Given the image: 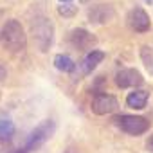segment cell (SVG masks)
<instances>
[{
  "label": "cell",
  "instance_id": "obj_17",
  "mask_svg": "<svg viewBox=\"0 0 153 153\" xmlns=\"http://www.w3.org/2000/svg\"><path fill=\"white\" fill-rule=\"evenodd\" d=\"M146 149L153 153V133H151V135H149V137L146 139Z\"/></svg>",
  "mask_w": 153,
  "mask_h": 153
},
{
  "label": "cell",
  "instance_id": "obj_22",
  "mask_svg": "<svg viewBox=\"0 0 153 153\" xmlns=\"http://www.w3.org/2000/svg\"><path fill=\"white\" fill-rule=\"evenodd\" d=\"M79 2H83V4H87V2H94V0H79Z\"/></svg>",
  "mask_w": 153,
  "mask_h": 153
},
{
  "label": "cell",
  "instance_id": "obj_13",
  "mask_svg": "<svg viewBox=\"0 0 153 153\" xmlns=\"http://www.w3.org/2000/svg\"><path fill=\"white\" fill-rule=\"evenodd\" d=\"M139 56H140V61H142L144 68L148 70V74L153 76V49L149 45H142L139 49Z\"/></svg>",
  "mask_w": 153,
  "mask_h": 153
},
{
  "label": "cell",
  "instance_id": "obj_4",
  "mask_svg": "<svg viewBox=\"0 0 153 153\" xmlns=\"http://www.w3.org/2000/svg\"><path fill=\"white\" fill-rule=\"evenodd\" d=\"M56 131V123L52 119H45L42 121L31 133H29V139H27V144H25V149L27 151H36L40 149Z\"/></svg>",
  "mask_w": 153,
  "mask_h": 153
},
{
  "label": "cell",
  "instance_id": "obj_11",
  "mask_svg": "<svg viewBox=\"0 0 153 153\" xmlns=\"http://www.w3.org/2000/svg\"><path fill=\"white\" fill-rule=\"evenodd\" d=\"M148 99H149V92H148V90L135 88L133 92H130V94L126 96V105H128L130 108L142 110V108L148 105Z\"/></svg>",
  "mask_w": 153,
  "mask_h": 153
},
{
  "label": "cell",
  "instance_id": "obj_10",
  "mask_svg": "<svg viewBox=\"0 0 153 153\" xmlns=\"http://www.w3.org/2000/svg\"><path fill=\"white\" fill-rule=\"evenodd\" d=\"M114 16H115V11H114V7L108 6V4L94 6V7H90L88 13H87L88 22H90V24H96V25H105V24H108Z\"/></svg>",
  "mask_w": 153,
  "mask_h": 153
},
{
  "label": "cell",
  "instance_id": "obj_14",
  "mask_svg": "<svg viewBox=\"0 0 153 153\" xmlns=\"http://www.w3.org/2000/svg\"><path fill=\"white\" fill-rule=\"evenodd\" d=\"M15 135V124L9 119H0V139L9 140Z\"/></svg>",
  "mask_w": 153,
  "mask_h": 153
},
{
  "label": "cell",
  "instance_id": "obj_3",
  "mask_svg": "<svg viewBox=\"0 0 153 153\" xmlns=\"http://www.w3.org/2000/svg\"><path fill=\"white\" fill-rule=\"evenodd\" d=\"M114 126H117L121 131L128 133V135H133V137H139V135H144L149 128H151V123L142 117V115H128V114H121V115H115L112 119Z\"/></svg>",
  "mask_w": 153,
  "mask_h": 153
},
{
  "label": "cell",
  "instance_id": "obj_1",
  "mask_svg": "<svg viewBox=\"0 0 153 153\" xmlns=\"http://www.w3.org/2000/svg\"><path fill=\"white\" fill-rule=\"evenodd\" d=\"M0 45L11 52H22L27 47V36L18 20H7L0 29Z\"/></svg>",
  "mask_w": 153,
  "mask_h": 153
},
{
  "label": "cell",
  "instance_id": "obj_20",
  "mask_svg": "<svg viewBox=\"0 0 153 153\" xmlns=\"http://www.w3.org/2000/svg\"><path fill=\"white\" fill-rule=\"evenodd\" d=\"M65 153H78V151H76V149H72V148H68V149H67Z\"/></svg>",
  "mask_w": 153,
  "mask_h": 153
},
{
  "label": "cell",
  "instance_id": "obj_8",
  "mask_svg": "<svg viewBox=\"0 0 153 153\" xmlns=\"http://www.w3.org/2000/svg\"><path fill=\"white\" fill-rule=\"evenodd\" d=\"M114 81L119 88H137L144 83V78L137 68H121L117 70Z\"/></svg>",
  "mask_w": 153,
  "mask_h": 153
},
{
  "label": "cell",
  "instance_id": "obj_16",
  "mask_svg": "<svg viewBox=\"0 0 153 153\" xmlns=\"http://www.w3.org/2000/svg\"><path fill=\"white\" fill-rule=\"evenodd\" d=\"M11 144H9V140H2L0 139V153H11Z\"/></svg>",
  "mask_w": 153,
  "mask_h": 153
},
{
  "label": "cell",
  "instance_id": "obj_12",
  "mask_svg": "<svg viewBox=\"0 0 153 153\" xmlns=\"http://www.w3.org/2000/svg\"><path fill=\"white\" fill-rule=\"evenodd\" d=\"M76 63L70 56H67V54H58L56 58H54V67L59 70V72H67V74H74V70H76Z\"/></svg>",
  "mask_w": 153,
  "mask_h": 153
},
{
  "label": "cell",
  "instance_id": "obj_19",
  "mask_svg": "<svg viewBox=\"0 0 153 153\" xmlns=\"http://www.w3.org/2000/svg\"><path fill=\"white\" fill-rule=\"evenodd\" d=\"M11 153H29L25 148H22V149H11Z\"/></svg>",
  "mask_w": 153,
  "mask_h": 153
},
{
  "label": "cell",
  "instance_id": "obj_9",
  "mask_svg": "<svg viewBox=\"0 0 153 153\" xmlns=\"http://www.w3.org/2000/svg\"><path fill=\"white\" fill-rule=\"evenodd\" d=\"M126 24L133 33H148L151 29V20L142 7H133L126 16Z\"/></svg>",
  "mask_w": 153,
  "mask_h": 153
},
{
  "label": "cell",
  "instance_id": "obj_5",
  "mask_svg": "<svg viewBox=\"0 0 153 153\" xmlns=\"http://www.w3.org/2000/svg\"><path fill=\"white\" fill-rule=\"evenodd\" d=\"M117 108H119L117 97L108 92H97L90 101V110L96 115H108V114L117 112Z\"/></svg>",
  "mask_w": 153,
  "mask_h": 153
},
{
  "label": "cell",
  "instance_id": "obj_7",
  "mask_svg": "<svg viewBox=\"0 0 153 153\" xmlns=\"http://www.w3.org/2000/svg\"><path fill=\"white\" fill-rule=\"evenodd\" d=\"M105 52L103 51H99V49H92V51H88V54L83 58V61L79 63V65H76V76L78 78H85V76H88V74H92L94 70H96V67L105 59Z\"/></svg>",
  "mask_w": 153,
  "mask_h": 153
},
{
  "label": "cell",
  "instance_id": "obj_18",
  "mask_svg": "<svg viewBox=\"0 0 153 153\" xmlns=\"http://www.w3.org/2000/svg\"><path fill=\"white\" fill-rule=\"evenodd\" d=\"M6 78H7V70H6L4 65H0V81H4Z\"/></svg>",
  "mask_w": 153,
  "mask_h": 153
},
{
  "label": "cell",
  "instance_id": "obj_23",
  "mask_svg": "<svg viewBox=\"0 0 153 153\" xmlns=\"http://www.w3.org/2000/svg\"><path fill=\"white\" fill-rule=\"evenodd\" d=\"M59 2H72V0H59Z\"/></svg>",
  "mask_w": 153,
  "mask_h": 153
},
{
  "label": "cell",
  "instance_id": "obj_2",
  "mask_svg": "<svg viewBox=\"0 0 153 153\" xmlns=\"http://www.w3.org/2000/svg\"><path fill=\"white\" fill-rule=\"evenodd\" d=\"M31 34L40 52H49L54 43V25L49 18L38 16L31 22Z\"/></svg>",
  "mask_w": 153,
  "mask_h": 153
},
{
  "label": "cell",
  "instance_id": "obj_6",
  "mask_svg": "<svg viewBox=\"0 0 153 153\" xmlns=\"http://www.w3.org/2000/svg\"><path fill=\"white\" fill-rule=\"evenodd\" d=\"M68 42H70V45L76 51H92L97 40H96V36L90 31H87L83 27H76V29L70 31Z\"/></svg>",
  "mask_w": 153,
  "mask_h": 153
},
{
  "label": "cell",
  "instance_id": "obj_21",
  "mask_svg": "<svg viewBox=\"0 0 153 153\" xmlns=\"http://www.w3.org/2000/svg\"><path fill=\"white\" fill-rule=\"evenodd\" d=\"M144 4H148V6H153V0H144Z\"/></svg>",
  "mask_w": 153,
  "mask_h": 153
},
{
  "label": "cell",
  "instance_id": "obj_15",
  "mask_svg": "<svg viewBox=\"0 0 153 153\" xmlns=\"http://www.w3.org/2000/svg\"><path fill=\"white\" fill-rule=\"evenodd\" d=\"M58 13H59V16L70 18V16H74L76 13H78V7H76L74 4H70V2H63V4L58 7Z\"/></svg>",
  "mask_w": 153,
  "mask_h": 153
}]
</instances>
